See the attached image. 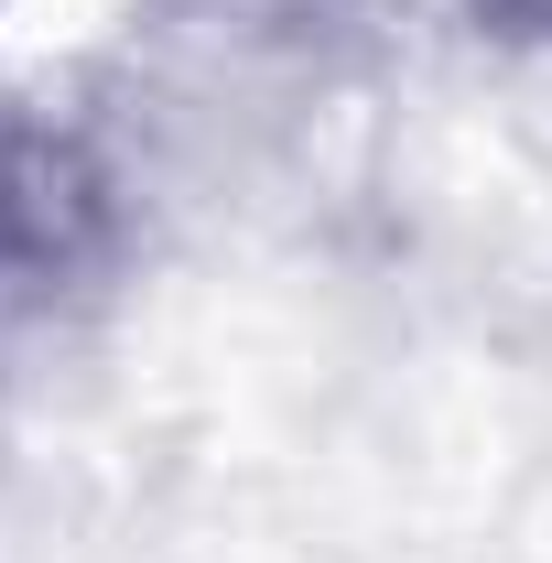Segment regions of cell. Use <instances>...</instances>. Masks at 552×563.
<instances>
[{
    "mask_svg": "<svg viewBox=\"0 0 552 563\" xmlns=\"http://www.w3.org/2000/svg\"><path fill=\"white\" fill-rule=\"evenodd\" d=\"M109 239V174L44 109L0 98V314L55 303Z\"/></svg>",
    "mask_w": 552,
    "mask_h": 563,
    "instance_id": "obj_1",
    "label": "cell"
}]
</instances>
